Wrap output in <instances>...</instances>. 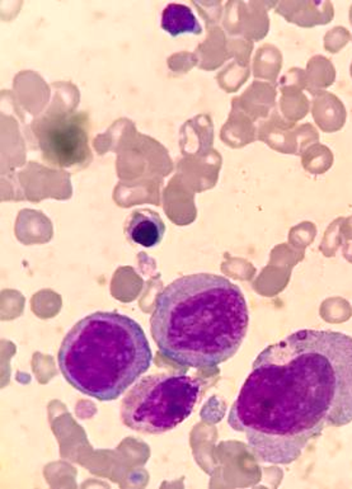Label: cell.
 Returning a JSON list of instances; mask_svg holds the SVG:
<instances>
[{
    "label": "cell",
    "mask_w": 352,
    "mask_h": 489,
    "mask_svg": "<svg viewBox=\"0 0 352 489\" xmlns=\"http://www.w3.org/2000/svg\"><path fill=\"white\" fill-rule=\"evenodd\" d=\"M162 28L174 37L184 34L200 35L202 32L197 18L191 9L184 5H169L165 9Z\"/></svg>",
    "instance_id": "7"
},
{
    "label": "cell",
    "mask_w": 352,
    "mask_h": 489,
    "mask_svg": "<svg viewBox=\"0 0 352 489\" xmlns=\"http://www.w3.org/2000/svg\"><path fill=\"white\" fill-rule=\"evenodd\" d=\"M250 313L236 283L210 273L176 280L156 298L152 335L163 356L181 367H215L240 350Z\"/></svg>",
    "instance_id": "2"
},
{
    "label": "cell",
    "mask_w": 352,
    "mask_h": 489,
    "mask_svg": "<svg viewBox=\"0 0 352 489\" xmlns=\"http://www.w3.org/2000/svg\"><path fill=\"white\" fill-rule=\"evenodd\" d=\"M45 161L55 167L70 168L91 158L86 122L78 113H51L35 126Z\"/></svg>",
    "instance_id": "5"
},
{
    "label": "cell",
    "mask_w": 352,
    "mask_h": 489,
    "mask_svg": "<svg viewBox=\"0 0 352 489\" xmlns=\"http://www.w3.org/2000/svg\"><path fill=\"white\" fill-rule=\"evenodd\" d=\"M200 388V381L184 374L143 377L123 398V425L151 435L171 431L194 412Z\"/></svg>",
    "instance_id": "4"
},
{
    "label": "cell",
    "mask_w": 352,
    "mask_h": 489,
    "mask_svg": "<svg viewBox=\"0 0 352 489\" xmlns=\"http://www.w3.org/2000/svg\"><path fill=\"white\" fill-rule=\"evenodd\" d=\"M351 422L352 337L315 329L261 352L228 416L252 454L273 465L298 461L325 427Z\"/></svg>",
    "instance_id": "1"
},
{
    "label": "cell",
    "mask_w": 352,
    "mask_h": 489,
    "mask_svg": "<svg viewBox=\"0 0 352 489\" xmlns=\"http://www.w3.org/2000/svg\"><path fill=\"white\" fill-rule=\"evenodd\" d=\"M152 361L151 345L139 323L115 312L80 319L65 335L58 355L65 380L101 402L122 397Z\"/></svg>",
    "instance_id": "3"
},
{
    "label": "cell",
    "mask_w": 352,
    "mask_h": 489,
    "mask_svg": "<svg viewBox=\"0 0 352 489\" xmlns=\"http://www.w3.org/2000/svg\"><path fill=\"white\" fill-rule=\"evenodd\" d=\"M165 233V225L162 218L155 211H133L129 223L126 225V237L133 243L145 248L155 247L162 242Z\"/></svg>",
    "instance_id": "6"
}]
</instances>
